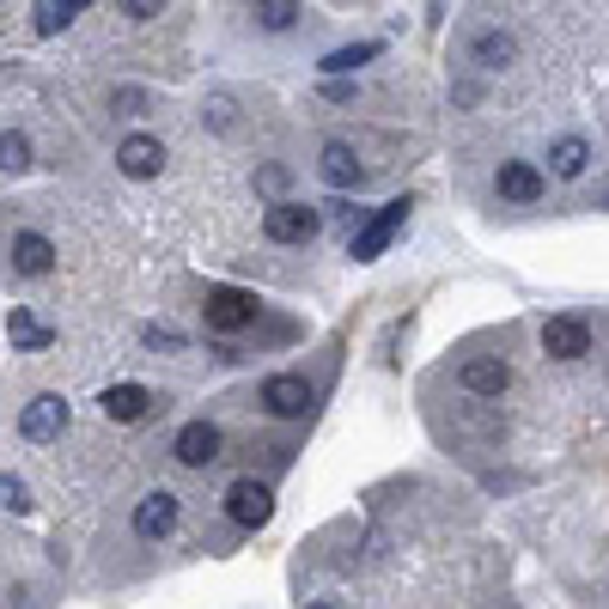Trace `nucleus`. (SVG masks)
I'll list each match as a JSON object with an SVG mask.
<instances>
[{
	"label": "nucleus",
	"mask_w": 609,
	"mask_h": 609,
	"mask_svg": "<svg viewBox=\"0 0 609 609\" xmlns=\"http://www.w3.org/2000/svg\"><path fill=\"white\" fill-rule=\"evenodd\" d=\"M409 207H414L409 196H403V202H384V214H379V219H366V226H360L354 238H347V256H354V263H379V256L396 244V232L409 226Z\"/></svg>",
	"instance_id": "f257e3e1"
},
{
	"label": "nucleus",
	"mask_w": 609,
	"mask_h": 609,
	"mask_svg": "<svg viewBox=\"0 0 609 609\" xmlns=\"http://www.w3.org/2000/svg\"><path fill=\"white\" fill-rule=\"evenodd\" d=\"M226 512H232V524H238V530H263L268 518H275V488L256 482V475H244V482L226 488Z\"/></svg>",
	"instance_id": "f03ea898"
},
{
	"label": "nucleus",
	"mask_w": 609,
	"mask_h": 609,
	"mask_svg": "<svg viewBox=\"0 0 609 609\" xmlns=\"http://www.w3.org/2000/svg\"><path fill=\"white\" fill-rule=\"evenodd\" d=\"M256 311H263V305H256L251 293L214 287V293H207V305H202V317H207V330H214V335H238V330H251V323H256Z\"/></svg>",
	"instance_id": "7ed1b4c3"
},
{
	"label": "nucleus",
	"mask_w": 609,
	"mask_h": 609,
	"mask_svg": "<svg viewBox=\"0 0 609 609\" xmlns=\"http://www.w3.org/2000/svg\"><path fill=\"white\" fill-rule=\"evenodd\" d=\"M317 226H323V214L305 207V202H268V214H263V232L275 244H311Z\"/></svg>",
	"instance_id": "20e7f679"
},
{
	"label": "nucleus",
	"mask_w": 609,
	"mask_h": 609,
	"mask_svg": "<svg viewBox=\"0 0 609 609\" xmlns=\"http://www.w3.org/2000/svg\"><path fill=\"white\" fill-rule=\"evenodd\" d=\"M542 354L549 360H586L591 354V323L586 317H549L542 323Z\"/></svg>",
	"instance_id": "39448f33"
},
{
	"label": "nucleus",
	"mask_w": 609,
	"mask_h": 609,
	"mask_svg": "<svg viewBox=\"0 0 609 609\" xmlns=\"http://www.w3.org/2000/svg\"><path fill=\"white\" fill-rule=\"evenodd\" d=\"M263 409L275 414V421H299V414L311 409V384L299 379V372H275V379L263 384Z\"/></svg>",
	"instance_id": "423d86ee"
},
{
	"label": "nucleus",
	"mask_w": 609,
	"mask_h": 609,
	"mask_svg": "<svg viewBox=\"0 0 609 609\" xmlns=\"http://www.w3.org/2000/svg\"><path fill=\"white\" fill-rule=\"evenodd\" d=\"M19 433L31 439V445H49V439H61V433H68V403H61V396H37V403H24Z\"/></svg>",
	"instance_id": "0eeeda50"
},
{
	"label": "nucleus",
	"mask_w": 609,
	"mask_h": 609,
	"mask_svg": "<svg viewBox=\"0 0 609 609\" xmlns=\"http://www.w3.org/2000/svg\"><path fill=\"white\" fill-rule=\"evenodd\" d=\"M116 165H122V177H135V184H147V177L165 171V147L153 135H128L122 147H116Z\"/></svg>",
	"instance_id": "6e6552de"
},
{
	"label": "nucleus",
	"mask_w": 609,
	"mask_h": 609,
	"mask_svg": "<svg viewBox=\"0 0 609 609\" xmlns=\"http://www.w3.org/2000/svg\"><path fill=\"white\" fill-rule=\"evenodd\" d=\"M171 451H177V463H189V470H207V463L219 458V426L214 421H189L184 433L171 439Z\"/></svg>",
	"instance_id": "1a4fd4ad"
},
{
	"label": "nucleus",
	"mask_w": 609,
	"mask_h": 609,
	"mask_svg": "<svg viewBox=\"0 0 609 609\" xmlns=\"http://www.w3.org/2000/svg\"><path fill=\"white\" fill-rule=\"evenodd\" d=\"M458 379H463V391H470V396H500L512 384V366H507V360H494V354H475V360H463Z\"/></svg>",
	"instance_id": "9d476101"
},
{
	"label": "nucleus",
	"mask_w": 609,
	"mask_h": 609,
	"mask_svg": "<svg viewBox=\"0 0 609 609\" xmlns=\"http://www.w3.org/2000/svg\"><path fill=\"white\" fill-rule=\"evenodd\" d=\"M171 524H177V494H171V488H153V494L135 507V537L153 542V537H165Z\"/></svg>",
	"instance_id": "9b49d317"
},
{
	"label": "nucleus",
	"mask_w": 609,
	"mask_h": 609,
	"mask_svg": "<svg viewBox=\"0 0 609 609\" xmlns=\"http://www.w3.org/2000/svg\"><path fill=\"white\" fill-rule=\"evenodd\" d=\"M159 396L147 391V384H110V391L98 396V409H104V421H140Z\"/></svg>",
	"instance_id": "f8f14e48"
},
{
	"label": "nucleus",
	"mask_w": 609,
	"mask_h": 609,
	"mask_svg": "<svg viewBox=\"0 0 609 609\" xmlns=\"http://www.w3.org/2000/svg\"><path fill=\"white\" fill-rule=\"evenodd\" d=\"M494 184H500V196H507V202H542L549 177H542L537 165H524V159H507V165H500V177H494Z\"/></svg>",
	"instance_id": "ddd939ff"
},
{
	"label": "nucleus",
	"mask_w": 609,
	"mask_h": 609,
	"mask_svg": "<svg viewBox=\"0 0 609 609\" xmlns=\"http://www.w3.org/2000/svg\"><path fill=\"white\" fill-rule=\"evenodd\" d=\"M12 268H19V275H49V268H56V244H49L43 232H19V238H12Z\"/></svg>",
	"instance_id": "4468645a"
},
{
	"label": "nucleus",
	"mask_w": 609,
	"mask_h": 609,
	"mask_svg": "<svg viewBox=\"0 0 609 609\" xmlns=\"http://www.w3.org/2000/svg\"><path fill=\"white\" fill-rule=\"evenodd\" d=\"M7 342L19 347V354H37V347H49V342H56V330H49V323H37L31 311H19V305H12V311H7Z\"/></svg>",
	"instance_id": "2eb2a0df"
},
{
	"label": "nucleus",
	"mask_w": 609,
	"mask_h": 609,
	"mask_svg": "<svg viewBox=\"0 0 609 609\" xmlns=\"http://www.w3.org/2000/svg\"><path fill=\"white\" fill-rule=\"evenodd\" d=\"M317 171L330 177L335 189H347V184L360 189V177H366V171L354 165V147H347V140H330V147H323V165H317Z\"/></svg>",
	"instance_id": "dca6fc26"
},
{
	"label": "nucleus",
	"mask_w": 609,
	"mask_h": 609,
	"mask_svg": "<svg viewBox=\"0 0 609 609\" xmlns=\"http://www.w3.org/2000/svg\"><path fill=\"white\" fill-rule=\"evenodd\" d=\"M586 165H591V147H586L579 135H561V140L549 147V171H554V177H586Z\"/></svg>",
	"instance_id": "f3484780"
},
{
	"label": "nucleus",
	"mask_w": 609,
	"mask_h": 609,
	"mask_svg": "<svg viewBox=\"0 0 609 609\" xmlns=\"http://www.w3.org/2000/svg\"><path fill=\"white\" fill-rule=\"evenodd\" d=\"M372 56H379V43H342V49H330L317 68H323V73H354V68H366Z\"/></svg>",
	"instance_id": "a211bd4d"
},
{
	"label": "nucleus",
	"mask_w": 609,
	"mask_h": 609,
	"mask_svg": "<svg viewBox=\"0 0 609 609\" xmlns=\"http://www.w3.org/2000/svg\"><path fill=\"white\" fill-rule=\"evenodd\" d=\"M512 56H518V43L507 31H482V37H475V61H482V68H507Z\"/></svg>",
	"instance_id": "6ab92c4d"
},
{
	"label": "nucleus",
	"mask_w": 609,
	"mask_h": 609,
	"mask_svg": "<svg viewBox=\"0 0 609 609\" xmlns=\"http://www.w3.org/2000/svg\"><path fill=\"white\" fill-rule=\"evenodd\" d=\"M68 19H73V7L68 0H37V37H56V31H68Z\"/></svg>",
	"instance_id": "aec40b11"
},
{
	"label": "nucleus",
	"mask_w": 609,
	"mask_h": 609,
	"mask_svg": "<svg viewBox=\"0 0 609 609\" xmlns=\"http://www.w3.org/2000/svg\"><path fill=\"white\" fill-rule=\"evenodd\" d=\"M256 19H263L268 31H293V19H299V0H256Z\"/></svg>",
	"instance_id": "412c9836"
},
{
	"label": "nucleus",
	"mask_w": 609,
	"mask_h": 609,
	"mask_svg": "<svg viewBox=\"0 0 609 609\" xmlns=\"http://www.w3.org/2000/svg\"><path fill=\"white\" fill-rule=\"evenodd\" d=\"M0 165H7V177H19L24 165H31V140L7 128V135H0Z\"/></svg>",
	"instance_id": "4be33fe9"
},
{
	"label": "nucleus",
	"mask_w": 609,
	"mask_h": 609,
	"mask_svg": "<svg viewBox=\"0 0 609 609\" xmlns=\"http://www.w3.org/2000/svg\"><path fill=\"white\" fill-rule=\"evenodd\" d=\"M0 507H7V512H31V488H24L19 475H0Z\"/></svg>",
	"instance_id": "5701e85b"
},
{
	"label": "nucleus",
	"mask_w": 609,
	"mask_h": 609,
	"mask_svg": "<svg viewBox=\"0 0 609 609\" xmlns=\"http://www.w3.org/2000/svg\"><path fill=\"white\" fill-rule=\"evenodd\" d=\"M256 184H263V196H281V189H287V171H281V165H268V171L256 177Z\"/></svg>",
	"instance_id": "b1692460"
},
{
	"label": "nucleus",
	"mask_w": 609,
	"mask_h": 609,
	"mask_svg": "<svg viewBox=\"0 0 609 609\" xmlns=\"http://www.w3.org/2000/svg\"><path fill=\"white\" fill-rule=\"evenodd\" d=\"M159 7H165V0H122V12H128V19H153Z\"/></svg>",
	"instance_id": "393cba45"
},
{
	"label": "nucleus",
	"mask_w": 609,
	"mask_h": 609,
	"mask_svg": "<svg viewBox=\"0 0 609 609\" xmlns=\"http://www.w3.org/2000/svg\"><path fill=\"white\" fill-rule=\"evenodd\" d=\"M305 609H342V603H335V598H317V603H305Z\"/></svg>",
	"instance_id": "a878e982"
},
{
	"label": "nucleus",
	"mask_w": 609,
	"mask_h": 609,
	"mask_svg": "<svg viewBox=\"0 0 609 609\" xmlns=\"http://www.w3.org/2000/svg\"><path fill=\"white\" fill-rule=\"evenodd\" d=\"M68 7H73V12H80V7H86V0H68Z\"/></svg>",
	"instance_id": "bb28decb"
}]
</instances>
